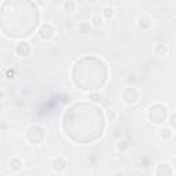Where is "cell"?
I'll return each instance as SVG.
<instances>
[{
  "label": "cell",
  "mask_w": 176,
  "mask_h": 176,
  "mask_svg": "<svg viewBox=\"0 0 176 176\" xmlns=\"http://www.w3.org/2000/svg\"><path fill=\"white\" fill-rule=\"evenodd\" d=\"M15 51H17V54H18L19 56H26L29 54V51H31V47H29V44L26 41H22V43H19V44L17 45Z\"/></svg>",
  "instance_id": "6da1fadb"
},
{
  "label": "cell",
  "mask_w": 176,
  "mask_h": 176,
  "mask_svg": "<svg viewBox=\"0 0 176 176\" xmlns=\"http://www.w3.org/2000/svg\"><path fill=\"white\" fill-rule=\"evenodd\" d=\"M10 168H12L14 171H18V169L22 168V161L21 160H11L10 161Z\"/></svg>",
  "instance_id": "9c48e42d"
},
{
  "label": "cell",
  "mask_w": 176,
  "mask_h": 176,
  "mask_svg": "<svg viewBox=\"0 0 176 176\" xmlns=\"http://www.w3.org/2000/svg\"><path fill=\"white\" fill-rule=\"evenodd\" d=\"M107 117H109V118H112V120H113V118H114V117H116V114H114V113H113V112L110 110V112H109V113H107Z\"/></svg>",
  "instance_id": "4fadbf2b"
},
{
  "label": "cell",
  "mask_w": 176,
  "mask_h": 176,
  "mask_svg": "<svg viewBox=\"0 0 176 176\" xmlns=\"http://www.w3.org/2000/svg\"><path fill=\"white\" fill-rule=\"evenodd\" d=\"M78 28H80V31H81L83 33H87V32L89 31V28H91V26L88 25V22H83V24H80V26H78Z\"/></svg>",
  "instance_id": "7c38bea8"
},
{
  "label": "cell",
  "mask_w": 176,
  "mask_h": 176,
  "mask_svg": "<svg viewBox=\"0 0 176 176\" xmlns=\"http://www.w3.org/2000/svg\"><path fill=\"white\" fill-rule=\"evenodd\" d=\"M15 76H17V73L14 69H8L7 72H6V77L8 78V80H12V78H15Z\"/></svg>",
  "instance_id": "8fae6325"
},
{
  "label": "cell",
  "mask_w": 176,
  "mask_h": 176,
  "mask_svg": "<svg viewBox=\"0 0 176 176\" xmlns=\"http://www.w3.org/2000/svg\"><path fill=\"white\" fill-rule=\"evenodd\" d=\"M172 135H174L172 129H169V128H162L161 129V138L162 139H169Z\"/></svg>",
  "instance_id": "30bf717a"
},
{
  "label": "cell",
  "mask_w": 176,
  "mask_h": 176,
  "mask_svg": "<svg viewBox=\"0 0 176 176\" xmlns=\"http://www.w3.org/2000/svg\"><path fill=\"white\" fill-rule=\"evenodd\" d=\"M91 25L94 26V28H101V26L103 25V18L99 15H94L91 18Z\"/></svg>",
  "instance_id": "277c9868"
},
{
  "label": "cell",
  "mask_w": 176,
  "mask_h": 176,
  "mask_svg": "<svg viewBox=\"0 0 176 176\" xmlns=\"http://www.w3.org/2000/svg\"><path fill=\"white\" fill-rule=\"evenodd\" d=\"M103 17L106 19H112L113 17H114V8L109 7V6H107V7H105L103 8Z\"/></svg>",
  "instance_id": "ba28073f"
},
{
  "label": "cell",
  "mask_w": 176,
  "mask_h": 176,
  "mask_svg": "<svg viewBox=\"0 0 176 176\" xmlns=\"http://www.w3.org/2000/svg\"><path fill=\"white\" fill-rule=\"evenodd\" d=\"M66 162L64 160H61V158H56V160L52 161V168L56 169V171H62V169L65 168Z\"/></svg>",
  "instance_id": "5b68a950"
},
{
  "label": "cell",
  "mask_w": 176,
  "mask_h": 176,
  "mask_svg": "<svg viewBox=\"0 0 176 176\" xmlns=\"http://www.w3.org/2000/svg\"><path fill=\"white\" fill-rule=\"evenodd\" d=\"M64 8H65L68 12H73V11L76 10V3H74V0H66V2L64 3Z\"/></svg>",
  "instance_id": "8992f818"
},
{
  "label": "cell",
  "mask_w": 176,
  "mask_h": 176,
  "mask_svg": "<svg viewBox=\"0 0 176 176\" xmlns=\"http://www.w3.org/2000/svg\"><path fill=\"white\" fill-rule=\"evenodd\" d=\"M47 29H48V24L43 25L41 29H40V33H39V35H40V37L44 39V40H50V39L54 36V33H55V29H52V31H50V32L47 31Z\"/></svg>",
  "instance_id": "7a4b0ae2"
},
{
  "label": "cell",
  "mask_w": 176,
  "mask_h": 176,
  "mask_svg": "<svg viewBox=\"0 0 176 176\" xmlns=\"http://www.w3.org/2000/svg\"><path fill=\"white\" fill-rule=\"evenodd\" d=\"M154 51L157 52V55H165L167 54V51H168V48H167V45L165 44H157L155 45V48H154Z\"/></svg>",
  "instance_id": "52a82bcc"
},
{
  "label": "cell",
  "mask_w": 176,
  "mask_h": 176,
  "mask_svg": "<svg viewBox=\"0 0 176 176\" xmlns=\"http://www.w3.org/2000/svg\"><path fill=\"white\" fill-rule=\"evenodd\" d=\"M139 26L140 28H143V29H147V28H150L151 26V21H150V18L149 17H140L139 18Z\"/></svg>",
  "instance_id": "3957f363"
}]
</instances>
